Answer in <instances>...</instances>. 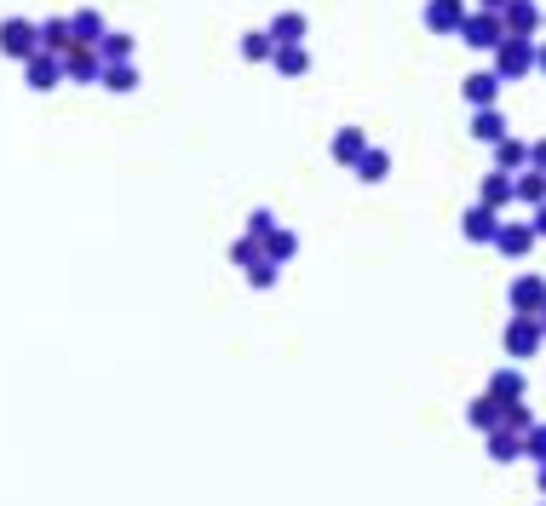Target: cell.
I'll list each match as a JSON object with an SVG mask.
<instances>
[{"mask_svg":"<svg viewBox=\"0 0 546 506\" xmlns=\"http://www.w3.org/2000/svg\"><path fill=\"white\" fill-rule=\"evenodd\" d=\"M489 58H495L489 69H495L501 81H524L529 69H535V41H529V35H501V46H495Z\"/></svg>","mask_w":546,"mask_h":506,"instance_id":"6da1fadb","label":"cell"},{"mask_svg":"<svg viewBox=\"0 0 546 506\" xmlns=\"http://www.w3.org/2000/svg\"><path fill=\"white\" fill-rule=\"evenodd\" d=\"M501 345H506V357H512V363H529V357H541L546 334H541V322H535V317H512L501 328Z\"/></svg>","mask_w":546,"mask_h":506,"instance_id":"7a4b0ae2","label":"cell"},{"mask_svg":"<svg viewBox=\"0 0 546 506\" xmlns=\"http://www.w3.org/2000/svg\"><path fill=\"white\" fill-rule=\"evenodd\" d=\"M0 52L18 58V64H29V58L41 52V23L35 18H6L0 23Z\"/></svg>","mask_w":546,"mask_h":506,"instance_id":"3957f363","label":"cell"},{"mask_svg":"<svg viewBox=\"0 0 546 506\" xmlns=\"http://www.w3.org/2000/svg\"><path fill=\"white\" fill-rule=\"evenodd\" d=\"M455 35L472 46V52H495V46H501V35H506V29H501V12H478V6H472Z\"/></svg>","mask_w":546,"mask_h":506,"instance_id":"277c9868","label":"cell"},{"mask_svg":"<svg viewBox=\"0 0 546 506\" xmlns=\"http://www.w3.org/2000/svg\"><path fill=\"white\" fill-rule=\"evenodd\" d=\"M501 29H506V35H529V41H535V35L546 29L541 0H506V6H501Z\"/></svg>","mask_w":546,"mask_h":506,"instance_id":"5b68a950","label":"cell"},{"mask_svg":"<svg viewBox=\"0 0 546 506\" xmlns=\"http://www.w3.org/2000/svg\"><path fill=\"white\" fill-rule=\"evenodd\" d=\"M506 305H512V317H535L546 305V276L524 271V276H512V288H506Z\"/></svg>","mask_w":546,"mask_h":506,"instance_id":"8992f818","label":"cell"},{"mask_svg":"<svg viewBox=\"0 0 546 506\" xmlns=\"http://www.w3.org/2000/svg\"><path fill=\"white\" fill-rule=\"evenodd\" d=\"M495 253H506V259H529V248H535V230H529V219H506L495 225V242H489Z\"/></svg>","mask_w":546,"mask_h":506,"instance_id":"52a82bcc","label":"cell"},{"mask_svg":"<svg viewBox=\"0 0 546 506\" xmlns=\"http://www.w3.org/2000/svg\"><path fill=\"white\" fill-rule=\"evenodd\" d=\"M501 75H495V69H478V75H466V81H460V98H466V104H472V110H495V104H501Z\"/></svg>","mask_w":546,"mask_h":506,"instance_id":"ba28073f","label":"cell"},{"mask_svg":"<svg viewBox=\"0 0 546 506\" xmlns=\"http://www.w3.org/2000/svg\"><path fill=\"white\" fill-rule=\"evenodd\" d=\"M495 225H501V213H495V207H483V202H472L466 213H460V236H466V242H478V248L495 242Z\"/></svg>","mask_w":546,"mask_h":506,"instance_id":"9c48e42d","label":"cell"},{"mask_svg":"<svg viewBox=\"0 0 546 506\" xmlns=\"http://www.w3.org/2000/svg\"><path fill=\"white\" fill-rule=\"evenodd\" d=\"M23 81H29V92L64 87V58H52V52H35V58L23 64Z\"/></svg>","mask_w":546,"mask_h":506,"instance_id":"30bf717a","label":"cell"},{"mask_svg":"<svg viewBox=\"0 0 546 506\" xmlns=\"http://www.w3.org/2000/svg\"><path fill=\"white\" fill-rule=\"evenodd\" d=\"M472 12V0H426V29L432 35H455L460 23Z\"/></svg>","mask_w":546,"mask_h":506,"instance_id":"8fae6325","label":"cell"},{"mask_svg":"<svg viewBox=\"0 0 546 506\" xmlns=\"http://www.w3.org/2000/svg\"><path fill=\"white\" fill-rule=\"evenodd\" d=\"M98 75H104V64H98L92 46H69L64 52V81H75V87H98Z\"/></svg>","mask_w":546,"mask_h":506,"instance_id":"7c38bea8","label":"cell"},{"mask_svg":"<svg viewBox=\"0 0 546 506\" xmlns=\"http://www.w3.org/2000/svg\"><path fill=\"white\" fill-rule=\"evenodd\" d=\"M478 202H483V207H495V213H506V207H512V173L489 167V173L478 179Z\"/></svg>","mask_w":546,"mask_h":506,"instance_id":"4fadbf2b","label":"cell"},{"mask_svg":"<svg viewBox=\"0 0 546 506\" xmlns=\"http://www.w3.org/2000/svg\"><path fill=\"white\" fill-rule=\"evenodd\" d=\"M305 29H311L305 12H276L265 35H271V46H305Z\"/></svg>","mask_w":546,"mask_h":506,"instance_id":"5bb4252c","label":"cell"},{"mask_svg":"<svg viewBox=\"0 0 546 506\" xmlns=\"http://www.w3.org/2000/svg\"><path fill=\"white\" fill-rule=\"evenodd\" d=\"M483 437H489V460H495V466L524 460V432H506V426H495V432H483Z\"/></svg>","mask_w":546,"mask_h":506,"instance_id":"9a60e30c","label":"cell"},{"mask_svg":"<svg viewBox=\"0 0 546 506\" xmlns=\"http://www.w3.org/2000/svg\"><path fill=\"white\" fill-rule=\"evenodd\" d=\"M110 23L98 18V6H81V12H69V35H75V46H98V35H104Z\"/></svg>","mask_w":546,"mask_h":506,"instance_id":"2e32d148","label":"cell"},{"mask_svg":"<svg viewBox=\"0 0 546 506\" xmlns=\"http://www.w3.org/2000/svg\"><path fill=\"white\" fill-rule=\"evenodd\" d=\"M92 52H98V64H133V35H121V29H104Z\"/></svg>","mask_w":546,"mask_h":506,"instance_id":"e0dca14e","label":"cell"},{"mask_svg":"<svg viewBox=\"0 0 546 506\" xmlns=\"http://www.w3.org/2000/svg\"><path fill=\"white\" fill-rule=\"evenodd\" d=\"M368 144H374V138H368L363 127H340L328 150H334V161H340V167H351V161H357V156H363V150H368Z\"/></svg>","mask_w":546,"mask_h":506,"instance_id":"ac0fdd59","label":"cell"},{"mask_svg":"<svg viewBox=\"0 0 546 506\" xmlns=\"http://www.w3.org/2000/svg\"><path fill=\"white\" fill-rule=\"evenodd\" d=\"M351 173H357L363 184H386V179H391V156H386V150H374V144H368L363 156L351 161Z\"/></svg>","mask_w":546,"mask_h":506,"instance_id":"d6986e66","label":"cell"},{"mask_svg":"<svg viewBox=\"0 0 546 506\" xmlns=\"http://www.w3.org/2000/svg\"><path fill=\"white\" fill-rule=\"evenodd\" d=\"M512 202L541 207V202H546V173H535V167H524V173H512Z\"/></svg>","mask_w":546,"mask_h":506,"instance_id":"ffe728a7","label":"cell"},{"mask_svg":"<svg viewBox=\"0 0 546 506\" xmlns=\"http://www.w3.org/2000/svg\"><path fill=\"white\" fill-rule=\"evenodd\" d=\"M524 391H529L524 368H495V380H489V397H495V403H518Z\"/></svg>","mask_w":546,"mask_h":506,"instance_id":"44dd1931","label":"cell"},{"mask_svg":"<svg viewBox=\"0 0 546 506\" xmlns=\"http://www.w3.org/2000/svg\"><path fill=\"white\" fill-rule=\"evenodd\" d=\"M489 150H495V167H501V173H524V167H529V144H524V138L506 133L501 144H489Z\"/></svg>","mask_w":546,"mask_h":506,"instance_id":"7402d4cb","label":"cell"},{"mask_svg":"<svg viewBox=\"0 0 546 506\" xmlns=\"http://www.w3.org/2000/svg\"><path fill=\"white\" fill-rule=\"evenodd\" d=\"M259 253H265L271 265H288V259H294V253H299V236H294V230H288V225H276L271 236L259 242Z\"/></svg>","mask_w":546,"mask_h":506,"instance_id":"603a6c76","label":"cell"},{"mask_svg":"<svg viewBox=\"0 0 546 506\" xmlns=\"http://www.w3.org/2000/svg\"><path fill=\"white\" fill-rule=\"evenodd\" d=\"M466 426H472V432H495V426H501V403H495L489 391L472 397V403H466Z\"/></svg>","mask_w":546,"mask_h":506,"instance_id":"cb8c5ba5","label":"cell"},{"mask_svg":"<svg viewBox=\"0 0 546 506\" xmlns=\"http://www.w3.org/2000/svg\"><path fill=\"white\" fill-rule=\"evenodd\" d=\"M271 69H276V75H288V81H299V75L311 69V52H305V46H276Z\"/></svg>","mask_w":546,"mask_h":506,"instance_id":"d4e9b609","label":"cell"},{"mask_svg":"<svg viewBox=\"0 0 546 506\" xmlns=\"http://www.w3.org/2000/svg\"><path fill=\"white\" fill-rule=\"evenodd\" d=\"M69 46H75V35H69V18H41V52L64 58Z\"/></svg>","mask_w":546,"mask_h":506,"instance_id":"484cf974","label":"cell"},{"mask_svg":"<svg viewBox=\"0 0 546 506\" xmlns=\"http://www.w3.org/2000/svg\"><path fill=\"white\" fill-rule=\"evenodd\" d=\"M472 138H478V144H501V138H506L501 104H495V110H478V115H472Z\"/></svg>","mask_w":546,"mask_h":506,"instance_id":"4316f807","label":"cell"},{"mask_svg":"<svg viewBox=\"0 0 546 506\" xmlns=\"http://www.w3.org/2000/svg\"><path fill=\"white\" fill-rule=\"evenodd\" d=\"M98 87H104V92H133L138 87V64H104Z\"/></svg>","mask_w":546,"mask_h":506,"instance_id":"83f0119b","label":"cell"},{"mask_svg":"<svg viewBox=\"0 0 546 506\" xmlns=\"http://www.w3.org/2000/svg\"><path fill=\"white\" fill-rule=\"evenodd\" d=\"M535 420H541V414L529 409L524 397H518V403H501V426H506V432H529Z\"/></svg>","mask_w":546,"mask_h":506,"instance_id":"f1b7e54d","label":"cell"},{"mask_svg":"<svg viewBox=\"0 0 546 506\" xmlns=\"http://www.w3.org/2000/svg\"><path fill=\"white\" fill-rule=\"evenodd\" d=\"M271 35H265V29H248V35H242V58H248V64H271Z\"/></svg>","mask_w":546,"mask_h":506,"instance_id":"f546056e","label":"cell"},{"mask_svg":"<svg viewBox=\"0 0 546 506\" xmlns=\"http://www.w3.org/2000/svg\"><path fill=\"white\" fill-rule=\"evenodd\" d=\"M248 288H259V294H265V288H276V276H282V265H271V259H265V253H259V259H253L248 271Z\"/></svg>","mask_w":546,"mask_h":506,"instance_id":"4dcf8cb0","label":"cell"},{"mask_svg":"<svg viewBox=\"0 0 546 506\" xmlns=\"http://www.w3.org/2000/svg\"><path fill=\"white\" fill-rule=\"evenodd\" d=\"M271 230H276V213H271V207H253V213H248V225H242V236H253V242H265Z\"/></svg>","mask_w":546,"mask_h":506,"instance_id":"1f68e13d","label":"cell"},{"mask_svg":"<svg viewBox=\"0 0 546 506\" xmlns=\"http://www.w3.org/2000/svg\"><path fill=\"white\" fill-rule=\"evenodd\" d=\"M524 460H535V466L546 460V420H535V426L524 432Z\"/></svg>","mask_w":546,"mask_h":506,"instance_id":"d6a6232c","label":"cell"},{"mask_svg":"<svg viewBox=\"0 0 546 506\" xmlns=\"http://www.w3.org/2000/svg\"><path fill=\"white\" fill-rule=\"evenodd\" d=\"M253 259H259V242H253V236H236V242H230V265H236V271H248Z\"/></svg>","mask_w":546,"mask_h":506,"instance_id":"836d02e7","label":"cell"},{"mask_svg":"<svg viewBox=\"0 0 546 506\" xmlns=\"http://www.w3.org/2000/svg\"><path fill=\"white\" fill-rule=\"evenodd\" d=\"M529 167H535V173H546V138H535V144H529Z\"/></svg>","mask_w":546,"mask_h":506,"instance_id":"e575fe53","label":"cell"},{"mask_svg":"<svg viewBox=\"0 0 546 506\" xmlns=\"http://www.w3.org/2000/svg\"><path fill=\"white\" fill-rule=\"evenodd\" d=\"M529 230H535V242H546V202L529 213Z\"/></svg>","mask_w":546,"mask_h":506,"instance_id":"d590c367","label":"cell"},{"mask_svg":"<svg viewBox=\"0 0 546 506\" xmlns=\"http://www.w3.org/2000/svg\"><path fill=\"white\" fill-rule=\"evenodd\" d=\"M472 6H478V12H501L506 0H472Z\"/></svg>","mask_w":546,"mask_h":506,"instance_id":"8d00e7d4","label":"cell"},{"mask_svg":"<svg viewBox=\"0 0 546 506\" xmlns=\"http://www.w3.org/2000/svg\"><path fill=\"white\" fill-rule=\"evenodd\" d=\"M535 69H541V75H546V41L535 46Z\"/></svg>","mask_w":546,"mask_h":506,"instance_id":"74e56055","label":"cell"},{"mask_svg":"<svg viewBox=\"0 0 546 506\" xmlns=\"http://www.w3.org/2000/svg\"><path fill=\"white\" fill-rule=\"evenodd\" d=\"M535 483H541V495H546V460H541V466H535Z\"/></svg>","mask_w":546,"mask_h":506,"instance_id":"f35d334b","label":"cell"},{"mask_svg":"<svg viewBox=\"0 0 546 506\" xmlns=\"http://www.w3.org/2000/svg\"><path fill=\"white\" fill-rule=\"evenodd\" d=\"M535 322H541V334H546V305H541V311H535Z\"/></svg>","mask_w":546,"mask_h":506,"instance_id":"ab89813d","label":"cell"}]
</instances>
